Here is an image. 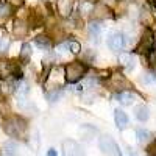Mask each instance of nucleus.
I'll list each match as a JSON object with an SVG mask.
<instances>
[{
    "label": "nucleus",
    "instance_id": "obj_1",
    "mask_svg": "<svg viewBox=\"0 0 156 156\" xmlns=\"http://www.w3.org/2000/svg\"><path fill=\"white\" fill-rule=\"evenodd\" d=\"M3 129L5 133L11 137L16 139H25L27 137V131H28V125L22 117L19 115H9L3 120Z\"/></svg>",
    "mask_w": 156,
    "mask_h": 156
},
{
    "label": "nucleus",
    "instance_id": "obj_2",
    "mask_svg": "<svg viewBox=\"0 0 156 156\" xmlns=\"http://www.w3.org/2000/svg\"><path fill=\"white\" fill-rule=\"evenodd\" d=\"M87 67L86 64L81 62V61H70L66 64V67H64V75H66V81L67 83H76L80 81L83 75L86 73Z\"/></svg>",
    "mask_w": 156,
    "mask_h": 156
},
{
    "label": "nucleus",
    "instance_id": "obj_3",
    "mask_svg": "<svg viewBox=\"0 0 156 156\" xmlns=\"http://www.w3.org/2000/svg\"><path fill=\"white\" fill-rule=\"evenodd\" d=\"M154 42H156L154 33L151 31V28H145L144 33H142V36H140V39H139L137 45L134 47V51L136 53H142V55L148 56L154 50Z\"/></svg>",
    "mask_w": 156,
    "mask_h": 156
},
{
    "label": "nucleus",
    "instance_id": "obj_4",
    "mask_svg": "<svg viewBox=\"0 0 156 156\" xmlns=\"http://www.w3.org/2000/svg\"><path fill=\"white\" fill-rule=\"evenodd\" d=\"M98 147L103 154L106 156H122V150L117 145V142L109 136V134H103L98 137Z\"/></svg>",
    "mask_w": 156,
    "mask_h": 156
},
{
    "label": "nucleus",
    "instance_id": "obj_5",
    "mask_svg": "<svg viewBox=\"0 0 156 156\" xmlns=\"http://www.w3.org/2000/svg\"><path fill=\"white\" fill-rule=\"evenodd\" d=\"M11 76H14V78H20L22 76L19 67L12 61L0 58V78L8 80V78H11Z\"/></svg>",
    "mask_w": 156,
    "mask_h": 156
},
{
    "label": "nucleus",
    "instance_id": "obj_6",
    "mask_svg": "<svg viewBox=\"0 0 156 156\" xmlns=\"http://www.w3.org/2000/svg\"><path fill=\"white\" fill-rule=\"evenodd\" d=\"M61 148H62V156H86L81 145L73 139H64Z\"/></svg>",
    "mask_w": 156,
    "mask_h": 156
},
{
    "label": "nucleus",
    "instance_id": "obj_7",
    "mask_svg": "<svg viewBox=\"0 0 156 156\" xmlns=\"http://www.w3.org/2000/svg\"><path fill=\"white\" fill-rule=\"evenodd\" d=\"M108 84L111 86V89H115V90H119V92H123L125 89H129V87H131L129 81L125 78V75H122V73H119V72H115V73L111 75Z\"/></svg>",
    "mask_w": 156,
    "mask_h": 156
},
{
    "label": "nucleus",
    "instance_id": "obj_8",
    "mask_svg": "<svg viewBox=\"0 0 156 156\" xmlns=\"http://www.w3.org/2000/svg\"><path fill=\"white\" fill-rule=\"evenodd\" d=\"M108 47L112 51H120L125 47V36L120 31H112L108 37Z\"/></svg>",
    "mask_w": 156,
    "mask_h": 156
},
{
    "label": "nucleus",
    "instance_id": "obj_9",
    "mask_svg": "<svg viewBox=\"0 0 156 156\" xmlns=\"http://www.w3.org/2000/svg\"><path fill=\"white\" fill-rule=\"evenodd\" d=\"M101 31H103V27H101V23H100L98 20H92V22L89 23V27H87V33H89L90 41H94L95 44H98V42H100Z\"/></svg>",
    "mask_w": 156,
    "mask_h": 156
},
{
    "label": "nucleus",
    "instance_id": "obj_10",
    "mask_svg": "<svg viewBox=\"0 0 156 156\" xmlns=\"http://www.w3.org/2000/svg\"><path fill=\"white\" fill-rule=\"evenodd\" d=\"M119 62L125 70H133L134 66H136V59H134L133 53H120Z\"/></svg>",
    "mask_w": 156,
    "mask_h": 156
},
{
    "label": "nucleus",
    "instance_id": "obj_11",
    "mask_svg": "<svg viewBox=\"0 0 156 156\" xmlns=\"http://www.w3.org/2000/svg\"><path fill=\"white\" fill-rule=\"evenodd\" d=\"M114 122H115V125H117L119 129H125L128 126V115H126V112L117 108L114 111Z\"/></svg>",
    "mask_w": 156,
    "mask_h": 156
},
{
    "label": "nucleus",
    "instance_id": "obj_12",
    "mask_svg": "<svg viewBox=\"0 0 156 156\" xmlns=\"http://www.w3.org/2000/svg\"><path fill=\"white\" fill-rule=\"evenodd\" d=\"M12 33H14L17 37H23L25 34L28 33V25L25 20L22 19H16L14 20V25H12Z\"/></svg>",
    "mask_w": 156,
    "mask_h": 156
},
{
    "label": "nucleus",
    "instance_id": "obj_13",
    "mask_svg": "<svg viewBox=\"0 0 156 156\" xmlns=\"http://www.w3.org/2000/svg\"><path fill=\"white\" fill-rule=\"evenodd\" d=\"M115 98H117V101H119L120 105H123V106H129V105H133V103H134V95L129 92V90L117 92V94H115Z\"/></svg>",
    "mask_w": 156,
    "mask_h": 156
},
{
    "label": "nucleus",
    "instance_id": "obj_14",
    "mask_svg": "<svg viewBox=\"0 0 156 156\" xmlns=\"http://www.w3.org/2000/svg\"><path fill=\"white\" fill-rule=\"evenodd\" d=\"M136 137H137V142L142 145L145 144H150V142L153 140V133L148 131V129H144V128H139L136 131Z\"/></svg>",
    "mask_w": 156,
    "mask_h": 156
},
{
    "label": "nucleus",
    "instance_id": "obj_15",
    "mask_svg": "<svg viewBox=\"0 0 156 156\" xmlns=\"http://www.w3.org/2000/svg\"><path fill=\"white\" fill-rule=\"evenodd\" d=\"M56 6H58V11H59V14L61 16H69L70 12H72V0H56Z\"/></svg>",
    "mask_w": 156,
    "mask_h": 156
},
{
    "label": "nucleus",
    "instance_id": "obj_16",
    "mask_svg": "<svg viewBox=\"0 0 156 156\" xmlns=\"http://www.w3.org/2000/svg\"><path fill=\"white\" fill-rule=\"evenodd\" d=\"M94 6L95 5L89 0H80L78 2V12H80V16H87L94 11Z\"/></svg>",
    "mask_w": 156,
    "mask_h": 156
},
{
    "label": "nucleus",
    "instance_id": "obj_17",
    "mask_svg": "<svg viewBox=\"0 0 156 156\" xmlns=\"http://www.w3.org/2000/svg\"><path fill=\"white\" fill-rule=\"evenodd\" d=\"M134 115H136V119L139 122H147L148 117H150V111H148V108L145 105H139L134 109Z\"/></svg>",
    "mask_w": 156,
    "mask_h": 156
},
{
    "label": "nucleus",
    "instance_id": "obj_18",
    "mask_svg": "<svg viewBox=\"0 0 156 156\" xmlns=\"http://www.w3.org/2000/svg\"><path fill=\"white\" fill-rule=\"evenodd\" d=\"M34 44L42 50H48L51 47V39L48 36H45V34H39V36L34 37Z\"/></svg>",
    "mask_w": 156,
    "mask_h": 156
},
{
    "label": "nucleus",
    "instance_id": "obj_19",
    "mask_svg": "<svg viewBox=\"0 0 156 156\" xmlns=\"http://www.w3.org/2000/svg\"><path fill=\"white\" fill-rule=\"evenodd\" d=\"M61 95H62V89L61 87H53V89H50V90H47V92H45V97H47V100L50 103L58 101L61 98Z\"/></svg>",
    "mask_w": 156,
    "mask_h": 156
},
{
    "label": "nucleus",
    "instance_id": "obj_20",
    "mask_svg": "<svg viewBox=\"0 0 156 156\" xmlns=\"http://www.w3.org/2000/svg\"><path fill=\"white\" fill-rule=\"evenodd\" d=\"M3 154L5 156H17V144L12 140H8L3 144Z\"/></svg>",
    "mask_w": 156,
    "mask_h": 156
},
{
    "label": "nucleus",
    "instance_id": "obj_21",
    "mask_svg": "<svg viewBox=\"0 0 156 156\" xmlns=\"http://www.w3.org/2000/svg\"><path fill=\"white\" fill-rule=\"evenodd\" d=\"M19 58H20V61H23V62H28V61H30V58H31V45H30V44H23V45H22Z\"/></svg>",
    "mask_w": 156,
    "mask_h": 156
},
{
    "label": "nucleus",
    "instance_id": "obj_22",
    "mask_svg": "<svg viewBox=\"0 0 156 156\" xmlns=\"http://www.w3.org/2000/svg\"><path fill=\"white\" fill-rule=\"evenodd\" d=\"M11 11H12L11 5H8V3H0V22H5V20L11 16Z\"/></svg>",
    "mask_w": 156,
    "mask_h": 156
},
{
    "label": "nucleus",
    "instance_id": "obj_23",
    "mask_svg": "<svg viewBox=\"0 0 156 156\" xmlns=\"http://www.w3.org/2000/svg\"><path fill=\"white\" fill-rule=\"evenodd\" d=\"M64 44H66L67 50L70 51V53H73V55H78V53L81 51V45H80V42H78V41H73V39H70V41L64 42Z\"/></svg>",
    "mask_w": 156,
    "mask_h": 156
},
{
    "label": "nucleus",
    "instance_id": "obj_24",
    "mask_svg": "<svg viewBox=\"0 0 156 156\" xmlns=\"http://www.w3.org/2000/svg\"><path fill=\"white\" fill-rule=\"evenodd\" d=\"M147 59H148V64H150L151 70L156 73V50H153V51H151V53L147 56Z\"/></svg>",
    "mask_w": 156,
    "mask_h": 156
},
{
    "label": "nucleus",
    "instance_id": "obj_25",
    "mask_svg": "<svg viewBox=\"0 0 156 156\" xmlns=\"http://www.w3.org/2000/svg\"><path fill=\"white\" fill-rule=\"evenodd\" d=\"M147 154L148 156H156V139H153L147 145Z\"/></svg>",
    "mask_w": 156,
    "mask_h": 156
},
{
    "label": "nucleus",
    "instance_id": "obj_26",
    "mask_svg": "<svg viewBox=\"0 0 156 156\" xmlns=\"http://www.w3.org/2000/svg\"><path fill=\"white\" fill-rule=\"evenodd\" d=\"M9 47V39L6 37H0V51H6Z\"/></svg>",
    "mask_w": 156,
    "mask_h": 156
},
{
    "label": "nucleus",
    "instance_id": "obj_27",
    "mask_svg": "<svg viewBox=\"0 0 156 156\" xmlns=\"http://www.w3.org/2000/svg\"><path fill=\"white\" fill-rule=\"evenodd\" d=\"M45 156H58V151L55 150V148H50L48 151H47V154Z\"/></svg>",
    "mask_w": 156,
    "mask_h": 156
},
{
    "label": "nucleus",
    "instance_id": "obj_28",
    "mask_svg": "<svg viewBox=\"0 0 156 156\" xmlns=\"http://www.w3.org/2000/svg\"><path fill=\"white\" fill-rule=\"evenodd\" d=\"M9 3H22V0H8Z\"/></svg>",
    "mask_w": 156,
    "mask_h": 156
},
{
    "label": "nucleus",
    "instance_id": "obj_29",
    "mask_svg": "<svg viewBox=\"0 0 156 156\" xmlns=\"http://www.w3.org/2000/svg\"><path fill=\"white\" fill-rule=\"evenodd\" d=\"M128 153H129V156H137V154H136V151H133L131 148H129V150H128Z\"/></svg>",
    "mask_w": 156,
    "mask_h": 156
}]
</instances>
